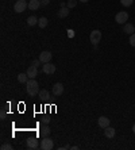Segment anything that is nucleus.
I'll return each instance as SVG.
<instances>
[{
    "label": "nucleus",
    "mask_w": 135,
    "mask_h": 150,
    "mask_svg": "<svg viewBox=\"0 0 135 150\" xmlns=\"http://www.w3.org/2000/svg\"><path fill=\"white\" fill-rule=\"evenodd\" d=\"M26 89H27V93L34 98L39 93V84L35 79H28V81L26 83Z\"/></svg>",
    "instance_id": "1"
},
{
    "label": "nucleus",
    "mask_w": 135,
    "mask_h": 150,
    "mask_svg": "<svg viewBox=\"0 0 135 150\" xmlns=\"http://www.w3.org/2000/svg\"><path fill=\"white\" fill-rule=\"evenodd\" d=\"M26 8H28V3L26 0H16V3L14 6V11L18 12V14H20V12H24Z\"/></svg>",
    "instance_id": "2"
},
{
    "label": "nucleus",
    "mask_w": 135,
    "mask_h": 150,
    "mask_svg": "<svg viewBox=\"0 0 135 150\" xmlns=\"http://www.w3.org/2000/svg\"><path fill=\"white\" fill-rule=\"evenodd\" d=\"M54 147V142L50 137H45L41 141V149L42 150H52Z\"/></svg>",
    "instance_id": "3"
},
{
    "label": "nucleus",
    "mask_w": 135,
    "mask_h": 150,
    "mask_svg": "<svg viewBox=\"0 0 135 150\" xmlns=\"http://www.w3.org/2000/svg\"><path fill=\"white\" fill-rule=\"evenodd\" d=\"M115 21H116V23H119V25H126L127 21H128V14L126 12V11H120V12L116 14Z\"/></svg>",
    "instance_id": "4"
},
{
    "label": "nucleus",
    "mask_w": 135,
    "mask_h": 150,
    "mask_svg": "<svg viewBox=\"0 0 135 150\" xmlns=\"http://www.w3.org/2000/svg\"><path fill=\"white\" fill-rule=\"evenodd\" d=\"M100 39H101V31L100 30H93V31L90 33L89 41H90V43H93V46H96L97 43L100 42Z\"/></svg>",
    "instance_id": "5"
},
{
    "label": "nucleus",
    "mask_w": 135,
    "mask_h": 150,
    "mask_svg": "<svg viewBox=\"0 0 135 150\" xmlns=\"http://www.w3.org/2000/svg\"><path fill=\"white\" fill-rule=\"evenodd\" d=\"M42 72H43L45 74H53V73H56V65H53L52 62L43 64V67H42Z\"/></svg>",
    "instance_id": "6"
},
{
    "label": "nucleus",
    "mask_w": 135,
    "mask_h": 150,
    "mask_svg": "<svg viewBox=\"0 0 135 150\" xmlns=\"http://www.w3.org/2000/svg\"><path fill=\"white\" fill-rule=\"evenodd\" d=\"M64 85L61 83H56L54 85H53V88H52V93L54 95V96H61V95L64 93Z\"/></svg>",
    "instance_id": "7"
},
{
    "label": "nucleus",
    "mask_w": 135,
    "mask_h": 150,
    "mask_svg": "<svg viewBox=\"0 0 135 150\" xmlns=\"http://www.w3.org/2000/svg\"><path fill=\"white\" fill-rule=\"evenodd\" d=\"M53 58V54L52 52H42L41 54H39V61H41L42 64H46V62H50Z\"/></svg>",
    "instance_id": "8"
},
{
    "label": "nucleus",
    "mask_w": 135,
    "mask_h": 150,
    "mask_svg": "<svg viewBox=\"0 0 135 150\" xmlns=\"http://www.w3.org/2000/svg\"><path fill=\"white\" fill-rule=\"evenodd\" d=\"M27 76L30 77V79H35V77L38 76V68L34 67V65H30V67L27 68Z\"/></svg>",
    "instance_id": "9"
},
{
    "label": "nucleus",
    "mask_w": 135,
    "mask_h": 150,
    "mask_svg": "<svg viewBox=\"0 0 135 150\" xmlns=\"http://www.w3.org/2000/svg\"><path fill=\"white\" fill-rule=\"evenodd\" d=\"M110 119L107 118V116H100V118L97 119V125L100 126L101 129H105V127H108L110 126Z\"/></svg>",
    "instance_id": "10"
},
{
    "label": "nucleus",
    "mask_w": 135,
    "mask_h": 150,
    "mask_svg": "<svg viewBox=\"0 0 135 150\" xmlns=\"http://www.w3.org/2000/svg\"><path fill=\"white\" fill-rule=\"evenodd\" d=\"M50 134H52V130H50V127H49L47 125H43L41 127V130H39V135L42 137V138H45V137H50Z\"/></svg>",
    "instance_id": "11"
},
{
    "label": "nucleus",
    "mask_w": 135,
    "mask_h": 150,
    "mask_svg": "<svg viewBox=\"0 0 135 150\" xmlns=\"http://www.w3.org/2000/svg\"><path fill=\"white\" fill-rule=\"evenodd\" d=\"M27 147L28 149H38L39 147V142L37 138H28L27 139Z\"/></svg>",
    "instance_id": "12"
},
{
    "label": "nucleus",
    "mask_w": 135,
    "mask_h": 150,
    "mask_svg": "<svg viewBox=\"0 0 135 150\" xmlns=\"http://www.w3.org/2000/svg\"><path fill=\"white\" fill-rule=\"evenodd\" d=\"M115 133H116V131H115V129L114 127H111V126H108V127L104 129V135L107 137V138H110V139L115 137Z\"/></svg>",
    "instance_id": "13"
},
{
    "label": "nucleus",
    "mask_w": 135,
    "mask_h": 150,
    "mask_svg": "<svg viewBox=\"0 0 135 150\" xmlns=\"http://www.w3.org/2000/svg\"><path fill=\"white\" fill-rule=\"evenodd\" d=\"M39 7H41V0H30L28 1V8L31 11L38 10Z\"/></svg>",
    "instance_id": "14"
},
{
    "label": "nucleus",
    "mask_w": 135,
    "mask_h": 150,
    "mask_svg": "<svg viewBox=\"0 0 135 150\" xmlns=\"http://www.w3.org/2000/svg\"><path fill=\"white\" fill-rule=\"evenodd\" d=\"M123 31H124L126 34H128V35L134 34L135 33V26L132 25V23H126L124 27H123Z\"/></svg>",
    "instance_id": "15"
},
{
    "label": "nucleus",
    "mask_w": 135,
    "mask_h": 150,
    "mask_svg": "<svg viewBox=\"0 0 135 150\" xmlns=\"http://www.w3.org/2000/svg\"><path fill=\"white\" fill-rule=\"evenodd\" d=\"M38 96L41 98V100H49V98H50V92L47 91V89H41L38 93Z\"/></svg>",
    "instance_id": "16"
},
{
    "label": "nucleus",
    "mask_w": 135,
    "mask_h": 150,
    "mask_svg": "<svg viewBox=\"0 0 135 150\" xmlns=\"http://www.w3.org/2000/svg\"><path fill=\"white\" fill-rule=\"evenodd\" d=\"M69 10L70 8H68V7H61L59 8V11H58V16L59 18H66L68 15H69Z\"/></svg>",
    "instance_id": "17"
},
{
    "label": "nucleus",
    "mask_w": 135,
    "mask_h": 150,
    "mask_svg": "<svg viewBox=\"0 0 135 150\" xmlns=\"http://www.w3.org/2000/svg\"><path fill=\"white\" fill-rule=\"evenodd\" d=\"M28 79L30 77L27 76V73H19V76H18V81L20 84H26L28 81Z\"/></svg>",
    "instance_id": "18"
},
{
    "label": "nucleus",
    "mask_w": 135,
    "mask_h": 150,
    "mask_svg": "<svg viewBox=\"0 0 135 150\" xmlns=\"http://www.w3.org/2000/svg\"><path fill=\"white\" fill-rule=\"evenodd\" d=\"M38 18L37 16H34V15H33V16H28L27 18V25L28 26H35V25H38Z\"/></svg>",
    "instance_id": "19"
},
{
    "label": "nucleus",
    "mask_w": 135,
    "mask_h": 150,
    "mask_svg": "<svg viewBox=\"0 0 135 150\" xmlns=\"http://www.w3.org/2000/svg\"><path fill=\"white\" fill-rule=\"evenodd\" d=\"M47 23H49V21H47V18H45V16H42L38 21V26L41 28H45L46 26H47Z\"/></svg>",
    "instance_id": "20"
},
{
    "label": "nucleus",
    "mask_w": 135,
    "mask_h": 150,
    "mask_svg": "<svg viewBox=\"0 0 135 150\" xmlns=\"http://www.w3.org/2000/svg\"><path fill=\"white\" fill-rule=\"evenodd\" d=\"M77 6V0H69L68 3H66V7L68 8H74Z\"/></svg>",
    "instance_id": "21"
},
{
    "label": "nucleus",
    "mask_w": 135,
    "mask_h": 150,
    "mask_svg": "<svg viewBox=\"0 0 135 150\" xmlns=\"http://www.w3.org/2000/svg\"><path fill=\"white\" fill-rule=\"evenodd\" d=\"M122 6H124V7H130V6H132V3H134V0H120Z\"/></svg>",
    "instance_id": "22"
},
{
    "label": "nucleus",
    "mask_w": 135,
    "mask_h": 150,
    "mask_svg": "<svg viewBox=\"0 0 135 150\" xmlns=\"http://www.w3.org/2000/svg\"><path fill=\"white\" fill-rule=\"evenodd\" d=\"M128 42H130V45H131L132 47H135V33L130 35V39H128Z\"/></svg>",
    "instance_id": "23"
},
{
    "label": "nucleus",
    "mask_w": 135,
    "mask_h": 150,
    "mask_svg": "<svg viewBox=\"0 0 135 150\" xmlns=\"http://www.w3.org/2000/svg\"><path fill=\"white\" fill-rule=\"evenodd\" d=\"M1 150H12V145L11 143H3L1 145Z\"/></svg>",
    "instance_id": "24"
},
{
    "label": "nucleus",
    "mask_w": 135,
    "mask_h": 150,
    "mask_svg": "<svg viewBox=\"0 0 135 150\" xmlns=\"http://www.w3.org/2000/svg\"><path fill=\"white\" fill-rule=\"evenodd\" d=\"M31 65H34V67H37V68H38L39 65H41V61H39V58H38V59H34V61H33V62H31Z\"/></svg>",
    "instance_id": "25"
},
{
    "label": "nucleus",
    "mask_w": 135,
    "mask_h": 150,
    "mask_svg": "<svg viewBox=\"0 0 135 150\" xmlns=\"http://www.w3.org/2000/svg\"><path fill=\"white\" fill-rule=\"evenodd\" d=\"M50 3V0H41V7H46Z\"/></svg>",
    "instance_id": "26"
},
{
    "label": "nucleus",
    "mask_w": 135,
    "mask_h": 150,
    "mask_svg": "<svg viewBox=\"0 0 135 150\" xmlns=\"http://www.w3.org/2000/svg\"><path fill=\"white\" fill-rule=\"evenodd\" d=\"M6 116H7L6 111H4V110H1V111H0V118H1V120H4V119H6Z\"/></svg>",
    "instance_id": "27"
},
{
    "label": "nucleus",
    "mask_w": 135,
    "mask_h": 150,
    "mask_svg": "<svg viewBox=\"0 0 135 150\" xmlns=\"http://www.w3.org/2000/svg\"><path fill=\"white\" fill-rule=\"evenodd\" d=\"M42 122L45 123V125H47V123H49V122H50V119H49V118H46V116H45V118L42 119Z\"/></svg>",
    "instance_id": "28"
},
{
    "label": "nucleus",
    "mask_w": 135,
    "mask_h": 150,
    "mask_svg": "<svg viewBox=\"0 0 135 150\" xmlns=\"http://www.w3.org/2000/svg\"><path fill=\"white\" fill-rule=\"evenodd\" d=\"M68 33H69V37H74V31L73 30H68Z\"/></svg>",
    "instance_id": "29"
},
{
    "label": "nucleus",
    "mask_w": 135,
    "mask_h": 150,
    "mask_svg": "<svg viewBox=\"0 0 135 150\" xmlns=\"http://www.w3.org/2000/svg\"><path fill=\"white\" fill-rule=\"evenodd\" d=\"M70 149H72V150H77V149H78V146H70Z\"/></svg>",
    "instance_id": "30"
},
{
    "label": "nucleus",
    "mask_w": 135,
    "mask_h": 150,
    "mask_svg": "<svg viewBox=\"0 0 135 150\" xmlns=\"http://www.w3.org/2000/svg\"><path fill=\"white\" fill-rule=\"evenodd\" d=\"M80 1H83V3H88L89 0H80Z\"/></svg>",
    "instance_id": "31"
},
{
    "label": "nucleus",
    "mask_w": 135,
    "mask_h": 150,
    "mask_svg": "<svg viewBox=\"0 0 135 150\" xmlns=\"http://www.w3.org/2000/svg\"><path fill=\"white\" fill-rule=\"evenodd\" d=\"M132 133H134V134H135V125H134V126H132Z\"/></svg>",
    "instance_id": "32"
}]
</instances>
